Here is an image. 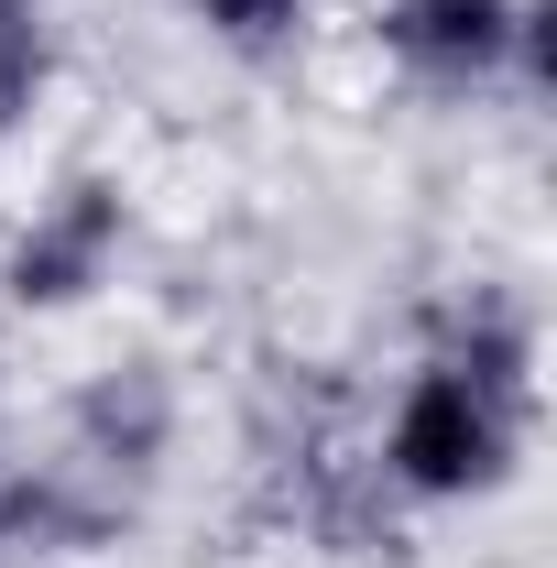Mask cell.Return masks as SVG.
I'll list each match as a JSON object with an SVG mask.
<instances>
[{
    "mask_svg": "<svg viewBox=\"0 0 557 568\" xmlns=\"http://www.w3.org/2000/svg\"><path fill=\"white\" fill-rule=\"evenodd\" d=\"M536 437H547V339H536V306L470 284V295H448L426 317L416 361L394 372L361 470L405 514H482V503H503L536 470Z\"/></svg>",
    "mask_w": 557,
    "mask_h": 568,
    "instance_id": "cell-1",
    "label": "cell"
},
{
    "mask_svg": "<svg viewBox=\"0 0 557 568\" xmlns=\"http://www.w3.org/2000/svg\"><path fill=\"white\" fill-rule=\"evenodd\" d=\"M132 252H142V186L121 164H67V175H44L11 209V230H0V306L33 317V328L88 317V306L121 295Z\"/></svg>",
    "mask_w": 557,
    "mask_h": 568,
    "instance_id": "cell-2",
    "label": "cell"
},
{
    "mask_svg": "<svg viewBox=\"0 0 557 568\" xmlns=\"http://www.w3.org/2000/svg\"><path fill=\"white\" fill-rule=\"evenodd\" d=\"M361 44L405 99L492 110L547 88V0H361Z\"/></svg>",
    "mask_w": 557,
    "mask_h": 568,
    "instance_id": "cell-3",
    "label": "cell"
},
{
    "mask_svg": "<svg viewBox=\"0 0 557 568\" xmlns=\"http://www.w3.org/2000/svg\"><path fill=\"white\" fill-rule=\"evenodd\" d=\"M164 11H175V33H186V44H209L219 67L274 77V67H295V55L328 33V11H340V0H164Z\"/></svg>",
    "mask_w": 557,
    "mask_h": 568,
    "instance_id": "cell-4",
    "label": "cell"
},
{
    "mask_svg": "<svg viewBox=\"0 0 557 568\" xmlns=\"http://www.w3.org/2000/svg\"><path fill=\"white\" fill-rule=\"evenodd\" d=\"M0 448H11V361H0Z\"/></svg>",
    "mask_w": 557,
    "mask_h": 568,
    "instance_id": "cell-5",
    "label": "cell"
}]
</instances>
